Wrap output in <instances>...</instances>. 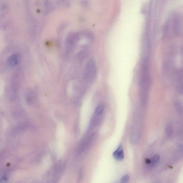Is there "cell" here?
Returning <instances> with one entry per match:
<instances>
[{
  "mask_svg": "<svg viewBox=\"0 0 183 183\" xmlns=\"http://www.w3.org/2000/svg\"><path fill=\"white\" fill-rule=\"evenodd\" d=\"M97 72L95 61L93 59H90L85 68L84 77L85 80L90 83L92 82L95 78Z\"/></svg>",
  "mask_w": 183,
  "mask_h": 183,
  "instance_id": "obj_1",
  "label": "cell"
},
{
  "mask_svg": "<svg viewBox=\"0 0 183 183\" xmlns=\"http://www.w3.org/2000/svg\"><path fill=\"white\" fill-rule=\"evenodd\" d=\"M113 155L114 158L118 161H122L124 158V153L122 145H119L118 148L114 151Z\"/></svg>",
  "mask_w": 183,
  "mask_h": 183,
  "instance_id": "obj_2",
  "label": "cell"
},
{
  "mask_svg": "<svg viewBox=\"0 0 183 183\" xmlns=\"http://www.w3.org/2000/svg\"><path fill=\"white\" fill-rule=\"evenodd\" d=\"M79 39V35L78 33H71L68 35L67 38V41L68 43L74 45L78 42Z\"/></svg>",
  "mask_w": 183,
  "mask_h": 183,
  "instance_id": "obj_3",
  "label": "cell"
},
{
  "mask_svg": "<svg viewBox=\"0 0 183 183\" xmlns=\"http://www.w3.org/2000/svg\"><path fill=\"white\" fill-rule=\"evenodd\" d=\"M8 62L9 64L11 66L15 67L19 63V58L18 55L17 54L12 55L8 58Z\"/></svg>",
  "mask_w": 183,
  "mask_h": 183,
  "instance_id": "obj_4",
  "label": "cell"
},
{
  "mask_svg": "<svg viewBox=\"0 0 183 183\" xmlns=\"http://www.w3.org/2000/svg\"><path fill=\"white\" fill-rule=\"evenodd\" d=\"M45 12L46 14L51 12L54 8L52 0H45Z\"/></svg>",
  "mask_w": 183,
  "mask_h": 183,
  "instance_id": "obj_5",
  "label": "cell"
},
{
  "mask_svg": "<svg viewBox=\"0 0 183 183\" xmlns=\"http://www.w3.org/2000/svg\"><path fill=\"white\" fill-rule=\"evenodd\" d=\"M57 3L58 5L66 8L69 7L70 6L69 0H57Z\"/></svg>",
  "mask_w": 183,
  "mask_h": 183,
  "instance_id": "obj_6",
  "label": "cell"
},
{
  "mask_svg": "<svg viewBox=\"0 0 183 183\" xmlns=\"http://www.w3.org/2000/svg\"><path fill=\"white\" fill-rule=\"evenodd\" d=\"M105 109L104 106L102 105H101L98 106L96 108L95 111V114L96 115L100 116L102 114L104 111Z\"/></svg>",
  "mask_w": 183,
  "mask_h": 183,
  "instance_id": "obj_7",
  "label": "cell"
},
{
  "mask_svg": "<svg viewBox=\"0 0 183 183\" xmlns=\"http://www.w3.org/2000/svg\"><path fill=\"white\" fill-rule=\"evenodd\" d=\"M160 156L158 155L154 156L151 160V164L153 165H155L158 162Z\"/></svg>",
  "mask_w": 183,
  "mask_h": 183,
  "instance_id": "obj_8",
  "label": "cell"
},
{
  "mask_svg": "<svg viewBox=\"0 0 183 183\" xmlns=\"http://www.w3.org/2000/svg\"><path fill=\"white\" fill-rule=\"evenodd\" d=\"M129 177L128 175H125L123 176L121 180V183H126L129 181Z\"/></svg>",
  "mask_w": 183,
  "mask_h": 183,
  "instance_id": "obj_9",
  "label": "cell"
}]
</instances>
